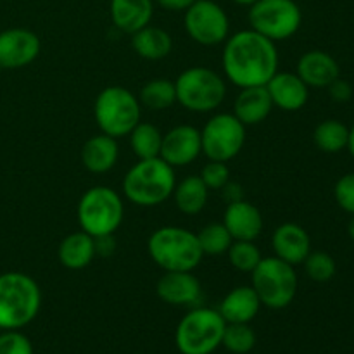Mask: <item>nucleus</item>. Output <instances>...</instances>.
<instances>
[{
	"label": "nucleus",
	"instance_id": "nucleus-36",
	"mask_svg": "<svg viewBox=\"0 0 354 354\" xmlns=\"http://www.w3.org/2000/svg\"><path fill=\"white\" fill-rule=\"evenodd\" d=\"M334 197L346 213L354 214V173L341 176L334 187Z\"/></svg>",
	"mask_w": 354,
	"mask_h": 354
},
{
	"label": "nucleus",
	"instance_id": "nucleus-13",
	"mask_svg": "<svg viewBox=\"0 0 354 354\" xmlns=\"http://www.w3.org/2000/svg\"><path fill=\"white\" fill-rule=\"evenodd\" d=\"M41 41L35 31L26 28H9L0 31V68L21 69L37 61Z\"/></svg>",
	"mask_w": 354,
	"mask_h": 354
},
{
	"label": "nucleus",
	"instance_id": "nucleus-33",
	"mask_svg": "<svg viewBox=\"0 0 354 354\" xmlns=\"http://www.w3.org/2000/svg\"><path fill=\"white\" fill-rule=\"evenodd\" d=\"M304 272L310 277L313 282H328L334 279L337 266H335L334 258L328 252L324 251H315L308 254V258L303 261Z\"/></svg>",
	"mask_w": 354,
	"mask_h": 354
},
{
	"label": "nucleus",
	"instance_id": "nucleus-5",
	"mask_svg": "<svg viewBox=\"0 0 354 354\" xmlns=\"http://www.w3.org/2000/svg\"><path fill=\"white\" fill-rule=\"evenodd\" d=\"M142 106L138 97L124 86H106L93 102V118L100 133L113 138L128 137L140 123Z\"/></svg>",
	"mask_w": 354,
	"mask_h": 354
},
{
	"label": "nucleus",
	"instance_id": "nucleus-20",
	"mask_svg": "<svg viewBox=\"0 0 354 354\" xmlns=\"http://www.w3.org/2000/svg\"><path fill=\"white\" fill-rule=\"evenodd\" d=\"M273 111V102L265 85L241 88L234 102V116L248 127L263 123Z\"/></svg>",
	"mask_w": 354,
	"mask_h": 354
},
{
	"label": "nucleus",
	"instance_id": "nucleus-31",
	"mask_svg": "<svg viewBox=\"0 0 354 354\" xmlns=\"http://www.w3.org/2000/svg\"><path fill=\"white\" fill-rule=\"evenodd\" d=\"M221 346L232 354H248L256 346V332L249 324H227Z\"/></svg>",
	"mask_w": 354,
	"mask_h": 354
},
{
	"label": "nucleus",
	"instance_id": "nucleus-16",
	"mask_svg": "<svg viewBox=\"0 0 354 354\" xmlns=\"http://www.w3.org/2000/svg\"><path fill=\"white\" fill-rule=\"evenodd\" d=\"M265 86L273 107L287 113L303 109L310 97V86L297 76V73L277 71Z\"/></svg>",
	"mask_w": 354,
	"mask_h": 354
},
{
	"label": "nucleus",
	"instance_id": "nucleus-42",
	"mask_svg": "<svg viewBox=\"0 0 354 354\" xmlns=\"http://www.w3.org/2000/svg\"><path fill=\"white\" fill-rule=\"evenodd\" d=\"M232 2H235L237 6H244V7H251L252 3H256L258 0H232Z\"/></svg>",
	"mask_w": 354,
	"mask_h": 354
},
{
	"label": "nucleus",
	"instance_id": "nucleus-6",
	"mask_svg": "<svg viewBox=\"0 0 354 354\" xmlns=\"http://www.w3.org/2000/svg\"><path fill=\"white\" fill-rule=\"evenodd\" d=\"M176 102L190 113H211L223 104L227 83L214 69L192 66L178 75L175 82Z\"/></svg>",
	"mask_w": 354,
	"mask_h": 354
},
{
	"label": "nucleus",
	"instance_id": "nucleus-26",
	"mask_svg": "<svg viewBox=\"0 0 354 354\" xmlns=\"http://www.w3.org/2000/svg\"><path fill=\"white\" fill-rule=\"evenodd\" d=\"M171 197L180 213L194 216V214H199L206 207L209 189L204 185L199 175H190L176 183Z\"/></svg>",
	"mask_w": 354,
	"mask_h": 354
},
{
	"label": "nucleus",
	"instance_id": "nucleus-4",
	"mask_svg": "<svg viewBox=\"0 0 354 354\" xmlns=\"http://www.w3.org/2000/svg\"><path fill=\"white\" fill-rule=\"evenodd\" d=\"M147 251L162 272H194L204 258L196 234L171 225L152 232Z\"/></svg>",
	"mask_w": 354,
	"mask_h": 354
},
{
	"label": "nucleus",
	"instance_id": "nucleus-3",
	"mask_svg": "<svg viewBox=\"0 0 354 354\" xmlns=\"http://www.w3.org/2000/svg\"><path fill=\"white\" fill-rule=\"evenodd\" d=\"M41 290L37 280L21 272L0 275V328L21 330L40 313Z\"/></svg>",
	"mask_w": 354,
	"mask_h": 354
},
{
	"label": "nucleus",
	"instance_id": "nucleus-12",
	"mask_svg": "<svg viewBox=\"0 0 354 354\" xmlns=\"http://www.w3.org/2000/svg\"><path fill=\"white\" fill-rule=\"evenodd\" d=\"M183 28L196 44L204 47L225 44L230 37V19L214 0H196L183 14Z\"/></svg>",
	"mask_w": 354,
	"mask_h": 354
},
{
	"label": "nucleus",
	"instance_id": "nucleus-34",
	"mask_svg": "<svg viewBox=\"0 0 354 354\" xmlns=\"http://www.w3.org/2000/svg\"><path fill=\"white\" fill-rule=\"evenodd\" d=\"M199 176L209 190H221L230 182V168H228L227 162L207 159V162L201 169Z\"/></svg>",
	"mask_w": 354,
	"mask_h": 354
},
{
	"label": "nucleus",
	"instance_id": "nucleus-38",
	"mask_svg": "<svg viewBox=\"0 0 354 354\" xmlns=\"http://www.w3.org/2000/svg\"><path fill=\"white\" fill-rule=\"evenodd\" d=\"M95 241V256H104V258H109L116 251V241H114L113 235H100V237H93Z\"/></svg>",
	"mask_w": 354,
	"mask_h": 354
},
{
	"label": "nucleus",
	"instance_id": "nucleus-28",
	"mask_svg": "<svg viewBox=\"0 0 354 354\" xmlns=\"http://www.w3.org/2000/svg\"><path fill=\"white\" fill-rule=\"evenodd\" d=\"M130 138L131 152L138 159H152L159 158L161 154L162 133L158 127L151 123H138L128 135Z\"/></svg>",
	"mask_w": 354,
	"mask_h": 354
},
{
	"label": "nucleus",
	"instance_id": "nucleus-43",
	"mask_svg": "<svg viewBox=\"0 0 354 354\" xmlns=\"http://www.w3.org/2000/svg\"><path fill=\"white\" fill-rule=\"evenodd\" d=\"M348 234H349V237H351V241L354 242V214H353L351 221H349V225H348Z\"/></svg>",
	"mask_w": 354,
	"mask_h": 354
},
{
	"label": "nucleus",
	"instance_id": "nucleus-9",
	"mask_svg": "<svg viewBox=\"0 0 354 354\" xmlns=\"http://www.w3.org/2000/svg\"><path fill=\"white\" fill-rule=\"evenodd\" d=\"M251 287L258 294L261 306L283 310L297 294V273L292 265L277 256L261 258L251 272Z\"/></svg>",
	"mask_w": 354,
	"mask_h": 354
},
{
	"label": "nucleus",
	"instance_id": "nucleus-18",
	"mask_svg": "<svg viewBox=\"0 0 354 354\" xmlns=\"http://www.w3.org/2000/svg\"><path fill=\"white\" fill-rule=\"evenodd\" d=\"M272 248L277 258L289 265H303L311 252V239L297 223H282L272 235Z\"/></svg>",
	"mask_w": 354,
	"mask_h": 354
},
{
	"label": "nucleus",
	"instance_id": "nucleus-25",
	"mask_svg": "<svg viewBox=\"0 0 354 354\" xmlns=\"http://www.w3.org/2000/svg\"><path fill=\"white\" fill-rule=\"evenodd\" d=\"M131 47L147 61H161L173 50V38L166 30L147 24L131 35Z\"/></svg>",
	"mask_w": 354,
	"mask_h": 354
},
{
	"label": "nucleus",
	"instance_id": "nucleus-40",
	"mask_svg": "<svg viewBox=\"0 0 354 354\" xmlns=\"http://www.w3.org/2000/svg\"><path fill=\"white\" fill-rule=\"evenodd\" d=\"M221 190H223V197L225 201H227V204L244 199V197H242V187L235 182H228Z\"/></svg>",
	"mask_w": 354,
	"mask_h": 354
},
{
	"label": "nucleus",
	"instance_id": "nucleus-30",
	"mask_svg": "<svg viewBox=\"0 0 354 354\" xmlns=\"http://www.w3.org/2000/svg\"><path fill=\"white\" fill-rule=\"evenodd\" d=\"M197 242L204 256H221L227 254L228 248L232 245L234 239L228 234L223 223H209L201 228L196 234Z\"/></svg>",
	"mask_w": 354,
	"mask_h": 354
},
{
	"label": "nucleus",
	"instance_id": "nucleus-17",
	"mask_svg": "<svg viewBox=\"0 0 354 354\" xmlns=\"http://www.w3.org/2000/svg\"><path fill=\"white\" fill-rule=\"evenodd\" d=\"M223 225L234 241H256L263 232V214L249 201H235L227 204Z\"/></svg>",
	"mask_w": 354,
	"mask_h": 354
},
{
	"label": "nucleus",
	"instance_id": "nucleus-23",
	"mask_svg": "<svg viewBox=\"0 0 354 354\" xmlns=\"http://www.w3.org/2000/svg\"><path fill=\"white\" fill-rule=\"evenodd\" d=\"M118 159H120L118 138L109 137L106 133L93 135L82 147L83 166L95 175L111 171L116 166Z\"/></svg>",
	"mask_w": 354,
	"mask_h": 354
},
{
	"label": "nucleus",
	"instance_id": "nucleus-19",
	"mask_svg": "<svg viewBox=\"0 0 354 354\" xmlns=\"http://www.w3.org/2000/svg\"><path fill=\"white\" fill-rule=\"evenodd\" d=\"M297 76L315 88H327L341 76V68L330 54L324 50H308L297 61Z\"/></svg>",
	"mask_w": 354,
	"mask_h": 354
},
{
	"label": "nucleus",
	"instance_id": "nucleus-11",
	"mask_svg": "<svg viewBox=\"0 0 354 354\" xmlns=\"http://www.w3.org/2000/svg\"><path fill=\"white\" fill-rule=\"evenodd\" d=\"M201 142L209 161L228 162L244 149L245 127L232 113H218L201 130Z\"/></svg>",
	"mask_w": 354,
	"mask_h": 354
},
{
	"label": "nucleus",
	"instance_id": "nucleus-21",
	"mask_svg": "<svg viewBox=\"0 0 354 354\" xmlns=\"http://www.w3.org/2000/svg\"><path fill=\"white\" fill-rule=\"evenodd\" d=\"M261 310V301L251 286H239L221 299L220 315L227 324H251Z\"/></svg>",
	"mask_w": 354,
	"mask_h": 354
},
{
	"label": "nucleus",
	"instance_id": "nucleus-14",
	"mask_svg": "<svg viewBox=\"0 0 354 354\" xmlns=\"http://www.w3.org/2000/svg\"><path fill=\"white\" fill-rule=\"evenodd\" d=\"M203 154L201 130L190 124H178L162 135L159 158L171 168H183L196 161Z\"/></svg>",
	"mask_w": 354,
	"mask_h": 354
},
{
	"label": "nucleus",
	"instance_id": "nucleus-37",
	"mask_svg": "<svg viewBox=\"0 0 354 354\" xmlns=\"http://www.w3.org/2000/svg\"><path fill=\"white\" fill-rule=\"evenodd\" d=\"M327 88H328V92H330V97L335 100V102H348L353 95L351 85L341 78H337L335 82H332Z\"/></svg>",
	"mask_w": 354,
	"mask_h": 354
},
{
	"label": "nucleus",
	"instance_id": "nucleus-1",
	"mask_svg": "<svg viewBox=\"0 0 354 354\" xmlns=\"http://www.w3.org/2000/svg\"><path fill=\"white\" fill-rule=\"evenodd\" d=\"M221 64L228 82L239 88L261 86L279 71V50L275 41L249 28L225 40Z\"/></svg>",
	"mask_w": 354,
	"mask_h": 354
},
{
	"label": "nucleus",
	"instance_id": "nucleus-29",
	"mask_svg": "<svg viewBox=\"0 0 354 354\" xmlns=\"http://www.w3.org/2000/svg\"><path fill=\"white\" fill-rule=\"evenodd\" d=\"M313 140L320 151L335 154L348 147L349 128L339 120H325L315 128Z\"/></svg>",
	"mask_w": 354,
	"mask_h": 354
},
{
	"label": "nucleus",
	"instance_id": "nucleus-8",
	"mask_svg": "<svg viewBox=\"0 0 354 354\" xmlns=\"http://www.w3.org/2000/svg\"><path fill=\"white\" fill-rule=\"evenodd\" d=\"M227 322L213 308L196 306L180 320L175 332L182 354H213L221 346Z\"/></svg>",
	"mask_w": 354,
	"mask_h": 354
},
{
	"label": "nucleus",
	"instance_id": "nucleus-10",
	"mask_svg": "<svg viewBox=\"0 0 354 354\" xmlns=\"http://www.w3.org/2000/svg\"><path fill=\"white\" fill-rule=\"evenodd\" d=\"M303 23L301 7L294 0H258L249 7V24L272 41L289 40Z\"/></svg>",
	"mask_w": 354,
	"mask_h": 354
},
{
	"label": "nucleus",
	"instance_id": "nucleus-24",
	"mask_svg": "<svg viewBox=\"0 0 354 354\" xmlns=\"http://www.w3.org/2000/svg\"><path fill=\"white\" fill-rule=\"evenodd\" d=\"M57 258L64 268L83 270L95 259V241L86 232H73L66 235L57 249Z\"/></svg>",
	"mask_w": 354,
	"mask_h": 354
},
{
	"label": "nucleus",
	"instance_id": "nucleus-41",
	"mask_svg": "<svg viewBox=\"0 0 354 354\" xmlns=\"http://www.w3.org/2000/svg\"><path fill=\"white\" fill-rule=\"evenodd\" d=\"M346 149H349V152H351V156L354 159V124L349 128V140H348V147Z\"/></svg>",
	"mask_w": 354,
	"mask_h": 354
},
{
	"label": "nucleus",
	"instance_id": "nucleus-32",
	"mask_svg": "<svg viewBox=\"0 0 354 354\" xmlns=\"http://www.w3.org/2000/svg\"><path fill=\"white\" fill-rule=\"evenodd\" d=\"M227 254L230 265L241 273H251L263 258L254 241H234Z\"/></svg>",
	"mask_w": 354,
	"mask_h": 354
},
{
	"label": "nucleus",
	"instance_id": "nucleus-22",
	"mask_svg": "<svg viewBox=\"0 0 354 354\" xmlns=\"http://www.w3.org/2000/svg\"><path fill=\"white\" fill-rule=\"evenodd\" d=\"M109 12L118 30L133 35L151 24L154 16V0H111Z\"/></svg>",
	"mask_w": 354,
	"mask_h": 354
},
{
	"label": "nucleus",
	"instance_id": "nucleus-7",
	"mask_svg": "<svg viewBox=\"0 0 354 354\" xmlns=\"http://www.w3.org/2000/svg\"><path fill=\"white\" fill-rule=\"evenodd\" d=\"M76 216L80 228L92 237L113 235L123 223V199L111 187L95 185L82 196Z\"/></svg>",
	"mask_w": 354,
	"mask_h": 354
},
{
	"label": "nucleus",
	"instance_id": "nucleus-27",
	"mask_svg": "<svg viewBox=\"0 0 354 354\" xmlns=\"http://www.w3.org/2000/svg\"><path fill=\"white\" fill-rule=\"evenodd\" d=\"M138 102L149 111L169 109L176 102L175 82L168 78L151 80L138 92Z\"/></svg>",
	"mask_w": 354,
	"mask_h": 354
},
{
	"label": "nucleus",
	"instance_id": "nucleus-44",
	"mask_svg": "<svg viewBox=\"0 0 354 354\" xmlns=\"http://www.w3.org/2000/svg\"><path fill=\"white\" fill-rule=\"evenodd\" d=\"M0 71H3V69H2V68H0Z\"/></svg>",
	"mask_w": 354,
	"mask_h": 354
},
{
	"label": "nucleus",
	"instance_id": "nucleus-39",
	"mask_svg": "<svg viewBox=\"0 0 354 354\" xmlns=\"http://www.w3.org/2000/svg\"><path fill=\"white\" fill-rule=\"evenodd\" d=\"M159 7L171 12H185L196 0H154Z\"/></svg>",
	"mask_w": 354,
	"mask_h": 354
},
{
	"label": "nucleus",
	"instance_id": "nucleus-35",
	"mask_svg": "<svg viewBox=\"0 0 354 354\" xmlns=\"http://www.w3.org/2000/svg\"><path fill=\"white\" fill-rule=\"evenodd\" d=\"M0 354H33V344L19 330H3L0 334Z\"/></svg>",
	"mask_w": 354,
	"mask_h": 354
},
{
	"label": "nucleus",
	"instance_id": "nucleus-15",
	"mask_svg": "<svg viewBox=\"0 0 354 354\" xmlns=\"http://www.w3.org/2000/svg\"><path fill=\"white\" fill-rule=\"evenodd\" d=\"M156 294L171 306L196 308L203 299V286L192 272H165L156 283Z\"/></svg>",
	"mask_w": 354,
	"mask_h": 354
},
{
	"label": "nucleus",
	"instance_id": "nucleus-2",
	"mask_svg": "<svg viewBox=\"0 0 354 354\" xmlns=\"http://www.w3.org/2000/svg\"><path fill=\"white\" fill-rule=\"evenodd\" d=\"M176 185L175 168L161 158L138 159L123 178V194L131 204L154 207L173 196Z\"/></svg>",
	"mask_w": 354,
	"mask_h": 354
}]
</instances>
